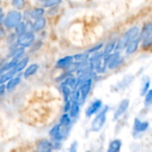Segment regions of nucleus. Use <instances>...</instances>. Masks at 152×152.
<instances>
[{"mask_svg": "<svg viewBox=\"0 0 152 152\" xmlns=\"http://www.w3.org/2000/svg\"><path fill=\"white\" fill-rule=\"evenodd\" d=\"M140 35V28L138 27H133L131 28H129L125 34H123V36L119 38V40L116 43V46H115V50H123L126 47V45H128V43L138 37V36Z\"/></svg>", "mask_w": 152, "mask_h": 152, "instance_id": "1", "label": "nucleus"}, {"mask_svg": "<svg viewBox=\"0 0 152 152\" xmlns=\"http://www.w3.org/2000/svg\"><path fill=\"white\" fill-rule=\"evenodd\" d=\"M21 18H22V16L20 12L12 10L7 13V15L5 16V18L3 21H4V26L7 28L11 29V28H15L21 21Z\"/></svg>", "mask_w": 152, "mask_h": 152, "instance_id": "2", "label": "nucleus"}, {"mask_svg": "<svg viewBox=\"0 0 152 152\" xmlns=\"http://www.w3.org/2000/svg\"><path fill=\"white\" fill-rule=\"evenodd\" d=\"M109 107L106 106L93 120L92 122V130L94 132H99L102 130V128L103 127L105 122H106V118H107V112H108Z\"/></svg>", "mask_w": 152, "mask_h": 152, "instance_id": "3", "label": "nucleus"}, {"mask_svg": "<svg viewBox=\"0 0 152 152\" xmlns=\"http://www.w3.org/2000/svg\"><path fill=\"white\" fill-rule=\"evenodd\" d=\"M35 41V35L31 31H25L22 34L18 36L17 43L19 45L23 47L30 46Z\"/></svg>", "mask_w": 152, "mask_h": 152, "instance_id": "4", "label": "nucleus"}, {"mask_svg": "<svg viewBox=\"0 0 152 152\" xmlns=\"http://www.w3.org/2000/svg\"><path fill=\"white\" fill-rule=\"evenodd\" d=\"M92 84H93V80L91 77L86 79L83 83H81L79 85V94H80V100L85 101L86 98L87 97V95L89 94L91 88H92Z\"/></svg>", "mask_w": 152, "mask_h": 152, "instance_id": "5", "label": "nucleus"}, {"mask_svg": "<svg viewBox=\"0 0 152 152\" xmlns=\"http://www.w3.org/2000/svg\"><path fill=\"white\" fill-rule=\"evenodd\" d=\"M129 103H130V102H129L128 99H125L119 103V105L117 108V110H116V111L114 113V116H113L114 120L118 119L120 117H122L126 113V111L127 110V109L129 107Z\"/></svg>", "mask_w": 152, "mask_h": 152, "instance_id": "6", "label": "nucleus"}, {"mask_svg": "<svg viewBox=\"0 0 152 152\" xmlns=\"http://www.w3.org/2000/svg\"><path fill=\"white\" fill-rule=\"evenodd\" d=\"M53 149V143L47 139H42L37 142V152H52Z\"/></svg>", "mask_w": 152, "mask_h": 152, "instance_id": "7", "label": "nucleus"}, {"mask_svg": "<svg viewBox=\"0 0 152 152\" xmlns=\"http://www.w3.org/2000/svg\"><path fill=\"white\" fill-rule=\"evenodd\" d=\"M121 62H122V58L119 55V53H110V56L109 58L107 66L109 67L110 69H114L119 64H121Z\"/></svg>", "mask_w": 152, "mask_h": 152, "instance_id": "8", "label": "nucleus"}, {"mask_svg": "<svg viewBox=\"0 0 152 152\" xmlns=\"http://www.w3.org/2000/svg\"><path fill=\"white\" fill-rule=\"evenodd\" d=\"M102 106V102L101 100H96L94 102H93L86 109V117H91L93 115H94Z\"/></svg>", "mask_w": 152, "mask_h": 152, "instance_id": "9", "label": "nucleus"}, {"mask_svg": "<svg viewBox=\"0 0 152 152\" xmlns=\"http://www.w3.org/2000/svg\"><path fill=\"white\" fill-rule=\"evenodd\" d=\"M61 126L60 124L58 125H55L49 132V134L50 136L55 141V142H60L61 141H62L63 139V134H62V132H61Z\"/></svg>", "mask_w": 152, "mask_h": 152, "instance_id": "10", "label": "nucleus"}, {"mask_svg": "<svg viewBox=\"0 0 152 152\" xmlns=\"http://www.w3.org/2000/svg\"><path fill=\"white\" fill-rule=\"evenodd\" d=\"M149 128V122L147 121H142L138 118L134 119V131L137 134L143 133Z\"/></svg>", "mask_w": 152, "mask_h": 152, "instance_id": "11", "label": "nucleus"}, {"mask_svg": "<svg viewBox=\"0 0 152 152\" xmlns=\"http://www.w3.org/2000/svg\"><path fill=\"white\" fill-rule=\"evenodd\" d=\"M73 62V56H65L56 62V68L58 69H67L70 66V64Z\"/></svg>", "mask_w": 152, "mask_h": 152, "instance_id": "12", "label": "nucleus"}, {"mask_svg": "<svg viewBox=\"0 0 152 152\" xmlns=\"http://www.w3.org/2000/svg\"><path fill=\"white\" fill-rule=\"evenodd\" d=\"M140 41H141L140 37H136V38H134L133 40H131L128 43V45H126V53L127 54H133V53H134L137 51V49H138Z\"/></svg>", "mask_w": 152, "mask_h": 152, "instance_id": "13", "label": "nucleus"}, {"mask_svg": "<svg viewBox=\"0 0 152 152\" xmlns=\"http://www.w3.org/2000/svg\"><path fill=\"white\" fill-rule=\"evenodd\" d=\"M45 24H46V20L44 17H40L35 19V21L32 25V28L34 29V31H40L45 27Z\"/></svg>", "mask_w": 152, "mask_h": 152, "instance_id": "14", "label": "nucleus"}, {"mask_svg": "<svg viewBox=\"0 0 152 152\" xmlns=\"http://www.w3.org/2000/svg\"><path fill=\"white\" fill-rule=\"evenodd\" d=\"M28 62V58H27V57L20 59L19 61H18V62L16 63V65L14 66V68L12 69L13 71L15 72V74H17V73L20 72L21 70H23L24 68L27 66Z\"/></svg>", "mask_w": 152, "mask_h": 152, "instance_id": "15", "label": "nucleus"}, {"mask_svg": "<svg viewBox=\"0 0 152 152\" xmlns=\"http://www.w3.org/2000/svg\"><path fill=\"white\" fill-rule=\"evenodd\" d=\"M121 146H122V142L120 140H118V139L113 140L109 144V148L106 152H119Z\"/></svg>", "mask_w": 152, "mask_h": 152, "instance_id": "16", "label": "nucleus"}, {"mask_svg": "<svg viewBox=\"0 0 152 152\" xmlns=\"http://www.w3.org/2000/svg\"><path fill=\"white\" fill-rule=\"evenodd\" d=\"M20 76H17V77H12L8 82H7V85L5 86V88L8 90V91H12L20 83Z\"/></svg>", "mask_w": 152, "mask_h": 152, "instance_id": "17", "label": "nucleus"}, {"mask_svg": "<svg viewBox=\"0 0 152 152\" xmlns=\"http://www.w3.org/2000/svg\"><path fill=\"white\" fill-rule=\"evenodd\" d=\"M71 102V101H70ZM79 110H80V105H79V102H71V106H70V109H69V117L70 118H76L78 113H79Z\"/></svg>", "mask_w": 152, "mask_h": 152, "instance_id": "18", "label": "nucleus"}, {"mask_svg": "<svg viewBox=\"0 0 152 152\" xmlns=\"http://www.w3.org/2000/svg\"><path fill=\"white\" fill-rule=\"evenodd\" d=\"M149 37H152V24L151 22L147 23L144 26L142 33L140 34V39L142 40V39Z\"/></svg>", "mask_w": 152, "mask_h": 152, "instance_id": "19", "label": "nucleus"}, {"mask_svg": "<svg viewBox=\"0 0 152 152\" xmlns=\"http://www.w3.org/2000/svg\"><path fill=\"white\" fill-rule=\"evenodd\" d=\"M38 68H39L38 65L36 64V63H33V64L29 65V66L25 69V71H24V74H23L24 77L27 78V77H29L33 76V75L37 71Z\"/></svg>", "mask_w": 152, "mask_h": 152, "instance_id": "20", "label": "nucleus"}, {"mask_svg": "<svg viewBox=\"0 0 152 152\" xmlns=\"http://www.w3.org/2000/svg\"><path fill=\"white\" fill-rule=\"evenodd\" d=\"M15 72L13 71V69H10L4 73H3L0 76V85H4L5 82H8L12 77H14Z\"/></svg>", "mask_w": 152, "mask_h": 152, "instance_id": "21", "label": "nucleus"}, {"mask_svg": "<svg viewBox=\"0 0 152 152\" xmlns=\"http://www.w3.org/2000/svg\"><path fill=\"white\" fill-rule=\"evenodd\" d=\"M44 13H45V9L44 8H42V7H37V8H34L33 10L30 11L29 15L33 19H37V18L43 17Z\"/></svg>", "mask_w": 152, "mask_h": 152, "instance_id": "22", "label": "nucleus"}, {"mask_svg": "<svg viewBox=\"0 0 152 152\" xmlns=\"http://www.w3.org/2000/svg\"><path fill=\"white\" fill-rule=\"evenodd\" d=\"M71 123V118L68 113H65L61 116L60 119V125L61 127H68Z\"/></svg>", "mask_w": 152, "mask_h": 152, "instance_id": "23", "label": "nucleus"}, {"mask_svg": "<svg viewBox=\"0 0 152 152\" xmlns=\"http://www.w3.org/2000/svg\"><path fill=\"white\" fill-rule=\"evenodd\" d=\"M61 92H62V94H63V97H64L65 102L69 101V98H70V94H71L70 88L69 86H64V85H61Z\"/></svg>", "mask_w": 152, "mask_h": 152, "instance_id": "24", "label": "nucleus"}, {"mask_svg": "<svg viewBox=\"0 0 152 152\" xmlns=\"http://www.w3.org/2000/svg\"><path fill=\"white\" fill-rule=\"evenodd\" d=\"M116 43H117L116 40H113V41L110 42V43L106 45V47H105V49H104V52H103V54H104V55H106V54H110V53H112V51L115 50Z\"/></svg>", "mask_w": 152, "mask_h": 152, "instance_id": "25", "label": "nucleus"}, {"mask_svg": "<svg viewBox=\"0 0 152 152\" xmlns=\"http://www.w3.org/2000/svg\"><path fill=\"white\" fill-rule=\"evenodd\" d=\"M150 85H151V82L149 79L143 81L142 86V89H141V95L142 96H144L147 94V92L150 90Z\"/></svg>", "mask_w": 152, "mask_h": 152, "instance_id": "26", "label": "nucleus"}, {"mask_svg": "<svg viewBox=\"0 0 152 152\" xmlns=\"http://www.w3.org/2000/svg\"><path fill=\"white\" fill-rule=\"evenodd\" d=\"M26 28H27L26 23H24V22H21V21H20V23L15 27L16 34H18V36H19V35L22 34L23 32L27 31V30H26Z\"/></svg>", "mask_w": 152, "mask_h": 152, "instance_id": "27", "label": "nucleus"}, {"mask_svg": "<svg viewBox=\"0 0 152 152\" xmlns=\"http://www.w3.org/2000/svg\"><path fill=\"white\" fill-rule=\"evenodd\" d=\"M145 96V100H144V104L146 107L150 106L152 102V91L151 90H149L147 92V94L144 95Z\"/></svg>", "mask_w": 152, "mask_h": 152, "instance_id": "28", "label": "nucleus"}, {"mask_svg": "<svg viewBox=\"0 0 152 152\" xmlns=\"http://www.w3.org/2000/svg\"><path fill=\"white\" fill-rule=\"evenodd\" d=\"M61 2V0H45L44 6L45 7H52V6L57 5Z\"/></svg>", "mask_w": 152, "mask_h": 152, "instance_id": "29", "label": "nucleus"}, {"mask_svg": "<svg viewBox=\"0 0 152 152\" xmlns=\"http://www.w3.org/2000/svg\"><path fill=\"white\" fill-rule=\"evenodd\" d=\"M12 6H14L15 8L21 9V8L24 7L25 0H12Z\"/></svg>", "mask_w": 152, "mask_h": 152, "instance_id": "30", "label": "nucleus"}, {"mask_svg": "<svg viewBox=\"0 0 152 152\" xmlns=\"http://www.w3.org/2000/svg\"><path fill=\"white\" fill-rule=\"evenodd\" d=\"M77 142H74L70 145V147L69 149V152H77Z\"/></svg>", "mask_w": 152, "mask_h": 152, "instance_id": "31", "label": "nucleus"}, {"mask_svg": "<svg viewBox=\"0 0 152 152\" xmlns=\"http://www.w3.org/2000/svg\"><path fill=\"white\" fill-rule=\"evenodd\" d=\"M70 106H71V102H70V100L65 102V106H64V111H65V113H67V112L69 110Z\"/></svg>", "mask_w": 152, "mask_h": 152, "instance_id": "32", "label": "nucleus"}, {"mask_svg": "<svg viewBox=\"0 0 152 152\" xmlns=\"http://www.w3.org/2000/svg\"><path fill=\"white\" fill-rule=\"evenodd\" d=\"M102 47V45H97V46H95L94 48H92V49H90V50L87 52V53L89 54V53H92L97 52V51H98V50H100Z\"/></svg>", "mask_w": 152, "mask_h": 152, "instance_id": "33", "label": "nucleus"}, {"mask_svg": "<svg viewBox=\"0 0 152 152\" xmlns=\"http://www.w3.org/2000/svg\"><path fill=\"white\" fill-rule=\"evenodd\" d=\"M5 86L4 85H0V96L3 95L5 92Z\"/></svg>", "mask_w": 152, "mask_h": 152, "instance_id": "34", "label": "nucleus"}, {"mask_svg": "<svg viewBox=\"0 0 152 152\" xmlns=\"http://www.w3.org/2000/svg\"><path fill=\"white\" fill-rule=\"evenodd\" d=\"M4 36V31L2 28H0V38L3 37Z\"/></svg>", "mask_w": 152, "mask_h": 152, "instance_id": "35", "label": "nucleus"}, {"mask_svg": "<svg viewBox=\"0 0 152 152\" xmlns=\"http://www.w3.org/2000/svg\"><path fill=\"white\" fill-rule=\"evenodd\" d=\"M2 22H3V15L0 16V25L2 24Z\"/></svg>", "mask_w": 152, "mask_h": 152, "instance_id": "36", "label": "nucleus"}, {"mask_svg": "<svg viewBox=\"0 0 152 152\" xmlns=\"http://www.w3.org/2000/svg\"><path fill=\"white\" fill-rule=\"evenodd\" d=\"M2 15H3V9L0 8V16H2Z\"/></svg>", "mask_w": 152, "mask_h": 152, "instance_id": "37", "label": "nucleus"}]
</instances>
